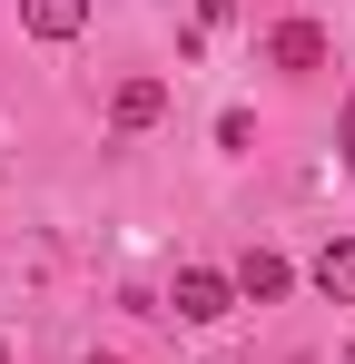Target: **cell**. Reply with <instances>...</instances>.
<instances>
[{
    "label": "cell",
    "mask_w": 355,
    "mask_h": 364,
    "mask_svg": "<svg viewBox=\"0 0 355 364\" xmlns=\"http://www.w3.org/2000/svg\"><path fill=\"white\" fill-rule=\"evenodd\" d=\"M336 138H346V168H355V99H346V128H336Z\"/></svg>",
    "instance_id": "obj_8"
},
{
    "label": "cell",
    "mask_w": 355,
    "mask_h": 364,
    "mask_svg": "<svg viewBox=\"0 0 355 364\" xmlns=\"http://www.w3.org/2000/svg\"><path fill=\"white\" fill-rule=\"evenodd\" d=\"M0 364H10V345H0Z\"/></svg>",
    "instance_id": "obj_10"
},
{
    "label": "cell",
    "mask_w": 355,
    "mask_h": 364,
    "mask_svg": "<svg viewBox=\"0 0 355 364\" xmlns=\"http://www.w3.org/2000/svg\"><path fill=\"white\" fill-rule=\"evenodd\" d=\"M89 364H118V355H89Z\"/></svg>",
    "instance_id": "obj_9"
},
{
    "label": "cell",
    "mask_w": 355,
    "mask_h": 364,
    "mask_svg": "<svg viewBox=\"0 0 355 364\" xmlns=\"http://www.w3.org/2000/svg\"><path fill=\"white\" fill-rule=\"evenodd\" d=\"M316 296H336V305H355V237H336L326 256H316Z\"/></svg>",
    "instance_id": "obj_6"
},
{
    "label": "cell",
    "mask_w": 355,
    "mask_h": 364,
    "mask_svg": "<svg viewBox=\"0 0 355 364\" xmlns=\"http://www.w3.org/2000/svg\"><path fill=\"white\" fill-rule=\"evenodd\" d=\"M227 10H237V0H197V20H207V30H217V20H227Z\"/></svg>",
    "instance_id": "obj_7"
},
{
    "label": "cell",
    "mask_w": 355,
    "mask_h": 364,
    "mask_svg": "<svg viewBox=\"0 0 355 364\" xmlns=\"http://www.w3.org/2000/svg\"><path fill=\"white\" fill-rule=\"evenodd\" d=\"M168 305L187 315V325H217L237 305V276H217V266H178V286H168Z\"/></svg>",
    "instance_id": "obj_1"
},
{
    "label": "cell",
    "mask_w": 355,
    "mask_h": 364,
    "mask_svg": "<svg viewBox=\"0 0 355 364\" xmlns=\"http://www.w3.org/2000/svg\"><path fill=\"white\" fill-rule=\"evenodd\" d=\"M20 20H30V40H79L89 30V0H20Z\"/></svg>",
    "instance_id": "obj_5"
},
{
    "label": "cell",
    "mask_w": 355,
    "mask_h": 364,
    "mask_svg": "<svg viewBox=\"0 0 355 364\" xmlns=\"http://www.w3.org/2000/svg\"><path fill=\"white\" fill-rule=\"evenodd\" d=\"M267 60L287 69V79L326 69V30H316V20H277V30H267Z\"/></svg>",
    "instance_id": "obj_2"
},
{
    "label": "cell",
    "mask_w": 355,
    "mask_h": 364,
    "mask_svg": "<svg viewBox=\"0 0 355 364\" xmlns=\"http://www.w3.org/2000/svg\"><path fill=\"white\" fill-rule=\"evenodd\" d=\"M287 286H296V266L277 256V246H247V256H237V296L247 305H277Z\"/></svg>",
    "instance_id": "obj_3"
},
{
    "label": "cell",
    "mask_w": 355,
    "mask_h": 364,
    "mask_svg": "<svg viewBox=\"0 0 355 364\" xmlns=\"http://www.w3.org/2000/svg\"><path fill=\"white\" fill-rule=\"evenodd\" d=\"M109 119L128 128V138H138V128H158V119H168V89H158V79H118V99H109Z\"/></svg>",
    "instance_id": "obj_4"
},
{
    "label": "cell",
    "mask_w": 355,
    "mask_h": 364,
    "mask_svg": "<svg viewBox=\"0 0 355 364\" xmlns=\"http://www.w3.org/2000/svg\"><path fill=\"white\" fill-rule=\"evenodd\" d=\"M346 364H355V345H346Z\"/></svg>",
    "instance_id": "obj_11"
}]
</instances>
